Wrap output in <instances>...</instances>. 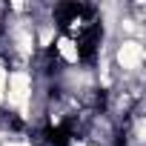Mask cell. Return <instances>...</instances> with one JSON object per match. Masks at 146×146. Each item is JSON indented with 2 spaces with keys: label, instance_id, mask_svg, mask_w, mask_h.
<instances>
[{
  "label": "cell",
  "instance_id": "1",
  "mask_svg": "<svg viewBox=\"0 0 146 146\" xmlns=\"http://www.w3.org/2000/svg\"><path fill=\"white\" fill-rule=\"evenodd\" d=\"M109 60H112L117 80H140L143 66H146V40H137V37L112 40Z\"/></svg>",
  "mask_w": 146,
  "mask_h": 146
},
{
  "label": "cell",
  "instance_id": "2",
  "mask_svg": "<svg viewBox=\"0 0 146 146\" xmlns=\"http://www.w3.org/2000/svg\"><path fill=\"white\" fill-rule=\"evenodd\" d=\"M0 146H35V135H29V132H15L12 137H6Z\"/></svg>",
  "mask_w": 146,
  "mask_h": 146
}]
</instances>
